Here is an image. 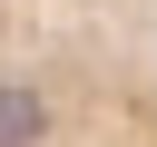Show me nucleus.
<instances>
[{
  "label": "nucleus",
  "mask_w": 157,
  "mask_h": 147,
  "mask_svg": "<svg viewBox=\"0 0 157 147\" xmlns=\"http://www.w3.org/2000/svg\"><path fill=\"white\" fill-rule=\"evenodd\" d=\"M0 147H157V0H0Z\"/></svg>",
  "instance_id": "f257e3e1"
}]
</instances>
